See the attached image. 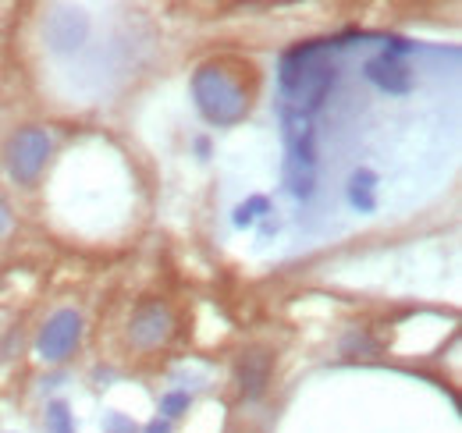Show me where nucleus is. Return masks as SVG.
<instances>
[{"mask_svg":"<svg viewBox=\"0 0 462 433\" xmlns=\"http://www.w3.org/2000/svg\"><path fill=\"white\" fill-rule=\"evenodd\" d=\"M366 78L374 86H381L384 93H409V86H412V78H409V71L399 64V57H388V54L366 64Z\"/></svg>","mask_w":462,"mask_h":433,"instance_id":"0eeeda50","label":"nucleus"},{"mask_svg":"<svg viewBox=\"0 0 462 433\" xmlns=\"http://www.w3.org/2000/svg\"><path fill=\"white\" fill-rule=\"evenodd\" d=\"M7 227H11V214H7V207H4V203H0V235H4V231H7Z\"/></svg>","mask_w":462,"mask_h":433,"instance_id":"4468645a","label":"nucleus"},{"mask_svg":"<svg viewBox=\"0 0 462 433\" xmlns=\"http://www.w3.org/2000/svg\"><path fill=\"white\" fill-rule=\"evenodd\" d=\"M171 330L174 317L164 302H143L128 320V337L135 348H157L171 337Z\"/></svg>","mask_w":462,"mask_h":433,"instance_id":"20e7f679","label":"nucleus"},{"mask_svg":"<svg viewBox=\"0 0 462 433\" xmlns=\"http://www.w3.org/2000/svg\"><path fill=\"white\" fill-rule=\"evenodd\" d=\"M267 210H271V203H267L263 196H253L249 203H242V207L235 210V224H238V227H249L256 216H263Z\"/></svg>","mask_w":462,"mask_h":433,"instance_id":"9b49d317","label":"nucleus"},{"mask_svg":"<svg viewBox=\"0 0 462 433\" xmlns=\"http://www.w3.org/2000/svg\"><path fill=\"white\" fill-rule=\"evenodd\" d=\"M43 36L54 51H75L89 36V18L79 7H54L43 22Z\"/></svg>","mask_w":462,"mask_h":433,"instance_id":"39448f33","label":"nucleus"},{"mask_svg":"<svg viewBox=\"0 0 462 433\" xmlns=\"http://www.w3.org/2000/svg\"><path fill=\"white\" fill-rule=\"evenodd\" d=\"M271 370H274V355H271V352H263V348L245 352V355L238 359V366H235L238 394H242L245 401H256V398L267 391V383H271Z\"/></svg>","mask_w":462,"mask_h":433,"instance_id":"423d86ee","label":"nucleus"},{"mask_svg":"<svg viewBox=\"0 0 462 433\" xmlns=\"http://www.w3.org/2000/svg\"><path fill=\"white\" fill-rule=\"evenodd\" d=\"M47 433H75V419H71V409L64 401H54L47 409Z\"/></svg>","mask_w":462,"mask_h":433,"instance_id":"1a4fd4ad","label":"nucleus"},{"mask_svg":"<svg viewBox=\"0 0 462 433\" xmlns=\"http://www.w3.org/2000/svg\"><path fill=\"white\" fill-rule=\"evenodd\" d=\"M192 97L210 124H238L249 114V89L228 64H203L192 75Z\"/></svg>","mask_w":462,"mask_h":433,"instance_id":"f257e3e1","label":"nucleus"},{"mask_svg":"<svg viewBox=\"0 0 462 433\" xmlns=\"http://www.w3.org/2000/svg\"><path fill=\"white\" fill-rule=\"evenodd\" d=\"M143 433H171V419H161V416H157L153 423L143 427Z\"/></svg>","mask_w":462,"mask_h":433,"instance_id":"ddd939ff","label":"nucleus"},{"mask_svg":"<svg viewBox=\"0 0 462 433\" xmlns=\"http://www.w3.org/2000/svg\"><path fill=\"white\" fill-rule=\"evenodd\" d=\"M104 433H135V423L125 419L121 412H111V416L104 419Z\"/></svg>","mask_w":462,"mask_h":433,"instance_id":"f8f14e48","label":"nucleus"},{"mask_svg":"<svg viewBox=\"0 0 462 433\" xmlns=\"http://www.w3.org/2000/svg\"><path fill=\"white\" fill-rule=\"evenodd\" d=\"M51 150H54V139H51L47 128H40V124L18 128L7 139V146H4V170H7V178L18 181V185H32L43 174L47 161H51Z\"/></svg>","mask_w":462,"mask_h":433,"instance_id":"f03ea898","label":"nucleus"},{"mask_svg":"<svg viewBox=\"0 0 462 433\" xmlns=\"http://www.w3.org/2000/svg\"><path fill=\"white\" fill-rule=\"evenodd\" d=\"M374 189H377V178H374L370 170H356L352 181H348V199H352V207L363 210V214H370V210H374Z\"/></svg>","mask_w":462,"mask_h":433,"instance_id":"6e6552de","label":"nucleus"},{"mask_svg":"<svg viewBox=\"0 0 462 433\" xmlns=\"http://www.w3.org/2000/svg\"><path fill=\"white\" fill-rule=\"evenodd\" d=\"M82 313L79 309H58L43 330H40V337H36V352H40V359L43 363H64L75 348H79V341H82Z\"/></svg>","mask_w":462,"mask_h":433,"instance_id":"7ed1b4c3","label":"nucleus"},{"mask_svg":"<svg viewBox=\"0 0 462 433\" xmlns=\"http://www.w3.org/2000/svg\"><path fill=\"white\" fill-rule=\"evenodd\" d=\"M189 405H192V394H189V391H168V394L161 398L164 419H178L181 412H189Z\"/></svg>","mask_w":462,"mask_h":433,"instance_id":"9d476101","label":"nucleus"}]
</instances>
